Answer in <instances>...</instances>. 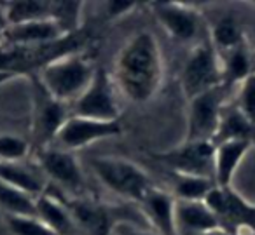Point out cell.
I'll use <instances>...</instances> for the list:
<instances>
[{"label":"cell","mask_w":255,"mask_h":235,"mask_svg":"<svg viewBox=\"0 0 255 235\" xmlns=\"http://www.w3.org/2000/svg\"><path fill=\"white\" fill-rule=\"evenodd\" d=\"M9 230L14 235H56L37 216H5Z\"/></svg>","instance_id":"4316f807"},{"label":"cell","mask_w":255,"mask_h":235,"mask_svg":"<svg viewBox=\"0 0 255 235\" xmlns=\"http://www.w3.org/2000/svg\"><path fill=\"white\" fill-rule=\"evenodd\" d=\"M67 110L65 105L56 99H53L46 92V99H42L39 105V112H37V127L42 138H54L61 126L67 120Z\"/></svg>","instance_id":"44dd1931"},{"label":"cell","mask_w":255,"mask_h":235,"mask_svg":"<svg viewBox=\"0 0 255 235\" xmlns=\"http://www.w3.org/2000/svg\"><path fill=\"white\" fill-rule=\"evenodd\" d=\"M198 235H236V234H231V232L224 230V228H215V230L203 232V234H198Z\"/></svg>","instance_id":"4dcf8cb0"},{"label":"cell","mask_w":255,"mask_h":235,"mask_svg":"<svg viewBox=\"0 0 255 235\" xmlns=\"http://www.w3.org/2000/svg\"><path fill=\"white\" fill-rule=\"evenodd\" d=\"M5 28H7V21H5V16H4V11L0 9V39L4 35Z\"/></svg>","instance_id":"1f68e13d"},{"label":"cell","mask_w":255,"mask_h":235,"mask_svg":"<svg viewBox=\"0 0 255 235\" xmlns=\"http://www.w3.org/2000/svg\"><path fill=\"white\" fill-rule=\"evenodd\" d=\"M224 113V85L210 89L189 101L187 143L215 140Z\"/></svg>","instance_id":"5b68a950"},{"label":"cell","mask_w":255,"mask_h":235,"mask_svg":"<svg viewBox=\"0 0 255 235\" xmlns=\"http://www.w3.org/2000/svg\"><path fill=\"white\" fill-rule=\"evenodd\" d=\"M0 209L7 216H35V199L0 179Z\"/></svg>","instance_id":"7402d4cb"},{"label":"cell","mask_w":255,"mask_h":235,"mask_svg":"<svg viewBox=\"0 0 255 235\" xmlns=\"http://www.w3.org/2000/svg\"><path fill=\"white\" fill-rule=\"evenodd\" d=\"M254 72L250 70V60L245 46H240L236 49L226 53V61L222 67V85H236L241 84L248 75Z\"/></svg>","instance_id":"603a6c76"},{"label":"cell","mask_w":255,"mask_h":235,"mask_svg":"<svg viewBox=\"0 0 255 235\" xmlns=\"http://www.w3.org/2000/svg\"><path fill=\"white\" fill-rule=\"evenodd\" d=\"M215 186V181L199 176L175 174L173 188L177 200H205L210 190Z\"/></svg>","instance_id":"cb8c5ba5"},{"label":"cell","mask_w":255,"mask_h":235,"mask_svg":"<svg viewBox=\"0 0 255 235\" xmlns=\"http://www.w3.org/2000/svg\"><path fill=\"white\" fill-rule=\"evenodd\" d=\"M82 2H51V19L65 33H74L81 25Z\"/></svg>","instance_id":"d4e9b609"},{"label":"cell","mask_w":255,"mask_h":235,"mask_svg":"<svg viewBox=\"0 0 255 235\" xmlns=\"http://www.w3.org/2000/svg\"><path fill=\"white\" fill-rule=\"evenodd\" d=\"M98 179L117 195L129 200H142L150 190L149 178L133 162L117 157H98L91 160Z\"/></svg>","instance_id":"3957f363"},{"label":"cell","mask_w":255,"mask_h":235,"mask_svg":"<svg viewBox=\"0 0 255 235\" xmlns=\"http://www.w3.org/2000/svg\"><path fill=\"white\" fill-rule=\"evenodd\" d=\"M157 158L173 169L175 174L199 176L215 181V145L212 141H185L180 148L159 155Z\"/></svg>","instance_id":"ba28073f"},{"label":"cell","mask_w":255,"mask_h":235,"mask_svg":"<svg viewBox=\"0 0 255 235\" xmlns=\"http://www.w3.org/2000/svg\"><path fill=\"white\" fill-rule=\"evenodd\" d=\"M65 37L67 33L53 19H42V21L7 26L2 40L14 47H42L61 42Z\"/></svg>","instance_id":"8fae6325"},{"label":"cell","mask_w":255,"mask_h":235,"mask_svg":"<svg viewBox=\"0 0 255 235\" xmlns=\"http://www.w3.org/2000/svg\"><path fill=\"white\" fill-rule=\"evenodd\" d=\"M143 214L159 235H177L175 230V199L163 190L150 188L140 200Z\"/></svg>","instance_id":"5bb4252c"},{"label":"cell","mask_w":255,"mask_h":235,"mask_svg":"<svg viewBox=\"0 0 255 235\" xmlns=\"http://www.w3.org/2000/svg\"><path fill=\"white\" fill-rule=\"evenodd\" d=\"M252 141L229 140L215 145V185L227 188L234 178L240 162L250 150Z\"/></svg>","instance_id":"2e32d148"},{"label":"cell","mask_w":255,"mask_h":235,"mask_svg":"<svg viewBox=\"0 0 255 235\" xmlns=\"http://www.w3.org/2000/svg\"><path fill=\"white\" fill-rule=\"evenodd\" d=\"M96 68L79 54H63L47 61L40 82L47 94L60 103H74L91 82Z\"/></svg>","instance_id":"7a4b0ae2"},{"label":"cell","mask_w":255,"mask_h":235,"mask_svg":"<svg viewBox=\"0 0 255 235\" xmlns=\"http://www.w3.org/2000/svg\"><path fill=\"white\" fill-rule=\"evenodd\" d=\"M222 85V67L212 44H199L187 58L182 70V91L191 101L192 98Z\"/></svg>","instance_id":"277c9868"},{"label":"cell","mask_w":255,"mask_h":235,"mask_svg":"<svg viewBox=\"0 0 255 235\" xmlns=\"http://www.w3.org/2000/svg\"><path fill=\"white\" fill-rule=\"evenodd\" d=\"M114 77L124 96L135 103H145L156 94L163 78V58L152 33L140 32L124 44Z\"/></svg>","instance_id":"6da1fadb"},{"label":"cell","mask_w":255,"mask_h":235,"mask_svg":"<svg viewBox=\"0 0 255 235\" xmlns=\"http://www.w3.org/2000/svg\"><path fill=\"white\" fill-rule=\"evenodd\" d=\"M35 216L56 235H70L75 228L67 204L47 193L35 199Z\"/></svg>","instance_id":"e0dca14e"},{"label":"cell","mask_w":255,"mask_h":235,"mask_svg":"<svg viewBox=\"0 0 255 235\" xmlns=\"http://www.w3.org/2000/svg\"><path fill=\"white\" fill-rule=\"evenodd\" d=\"M0 179L37 199L44 193V183L33 171L19 162H0Z\"/></svg>","instance_id":"ac0fdd59"},{"label":"cell","mask_w":255,"mask_h":235,"mask_svg":"<svg viewBox=\"0 0 255 235\" xmlns=\"http://www.w3.org/2000/svg\"><path fill=\"white\" fill-rule=\"evenodd\" d=\"M28 154V143L12 134H0V162H19Z\"/></svg>","instance_id":"f1b7e54d"},{"label":"cell","mask_w":255,"mask_h":235,"mask_svg":"<svg viewBox=\"0 0 255 235\" xmlns=\"http://www.w3.org/2000/svg\"><path fill=\"white\" fill-rule=\"evenodd\" d=\"M135 2H128V0H116V2H107V12L110 18H117L126 12H129L135 7Z\"/></svg>","instance_id":"f546056e"},{"label":"cell","mask_w":255,"mask_h":235,"mask_svg":"<svg viewBox=\"0 0 255 235\" xmlns=\"http://www.w3.org/2000/svg\"><path fill=\"white\" fill-rule=\"evenodd\" d=\"M229 140H247L255 141V127L238 112V108L227 110L222 113V120H220L219 131L213 140V145H219L222 141Z\"/></svg>","instance_id":"ffe728a7"},{"label":"cell","mask_w":255,"mask_h":235,"mask_svg":"<svg viewBox=\"0 0 255 235\" xmlns=\"http://www.w3.org/2000/svg\"><path fill=\"white\" fill-rule=\"evenodd\" d=\"M123 235H159V234H152V232H140V230H128Z\"/></svg>","instance_id":"d6a6232c"},{"label":"cell","mask_w":255,"mask_h":235,"mask_svg":"<svg viewBox=\"0 0 255 235\" xmlns=\"http://www.w3.org/2000/svg\"><path fill=\"white\" fill-rule=\"evenodd\" d=\"M157 19L163 28L177 40H192L198 37L201 28L199 14L185 5L175 4V2H157L154 5Z\"/></svg>","instance_id":"7c38bea8"},{"label":"cell","mask_w":255,"mask_h":235,"mask_svg":"<svg viewBox=\"0 0 255 235\" xmlns=\"http://www.w3.org/2000/svg\"><path fill=\"white\" fill-rule=\"evenodd\" d=\"M70 211L72 221L77 228L88 235H109L110 232V214L103 206L91 202L88 199H75L67 204Z\"/></svg>","instance_id":"9a60e30c"},{"label":"cell","mask_w":255,"mask_h":235,"mask_svg":"<svg viewBox=\"0 0 255 235\" xmlns=\"http://www.w3.org/2000/svg\"><path fill=\"white\" fill-rule=\"evenodd\" d=\"M4 16L5 21H7V26L51 19V2H39V0L9 2L4 9Z\"/></svg>","instance_id":"d6986e66"},{"label":"cell","mask_w":255,"mask_h":235,"mask_svg":"<svg viewBox=\"0 0 255 235\" xmlns=\"http://www.w3.org/2000/svg\"><path fill=\"white\" fill-rule=\"evenodd\" d=\"M203 202L217 216L220 228L236 235L243 228L255 234V206L248 204L243 197L231 190V186L220 188L215 185Z\"/></svg>","instance_id":"52a82bcc"},{"label":"cell","mask_w":255,"mask_h":235,"mask_svg":"<svg viewBox=\"0 0 255 235\" xmlns=\"http://www.w3.org/2000/svg\"><path fill=\"white\" fill-rule=\"evenodd\" d=\"M212 46L224 49L226 53L243 46L241 44V30L238 28L233 18H222L212 32Z\"/></svg>","instance_id":"484cf974"},{"label":"cell","mask_w":255,"mask_h":235,"mask_svg":"<svg viewBox=\"0 0 255 235\" xmlns=\"http://www.w3.org/2000/svg\"><path fill=\"white\" fill-rule=\"evenodd\" d=\"M236 108L255 127V74L248 75L240 84Z\"/></svg>","instance_id":"83f0119b"},{"label":"cell","mask_w":255,"mask_h":235,"mask_svg":"<svg viewBox=\"0 0 255 235\" xmlns=\"http://www.w3.org/2000/svg\"><path fill=\"white\" fill-rule=\"evenodd\" d=\"M39 162L44 174L49 176L53 181L60 183V186L68 188L70 192H81L84 188L82 169L70 152L61 148H49L40 154Z\"/></svg>","instance_id":"30bf717a"},{"label":"cell","mask_w":255,"mask_h":235,"mask_svg":"<svg viewBox=\"0 0 255 235\" xmlns=\"http://www.w3.org/2000/svg\"><path fill=\"white\" fill-rule=\"evenodd\" d=\"M252 40H254V46H255V30H254V35H252Z\"/></svg>","instance_id":"836d02e7"},{"label":"cell","mask_w":255,"mask_h":235,"mask_svg":"<svg viewBox=\"0 0 255 235\" xmlns=\"http://www.w3.org/2000/svg\"><path fill=\"white\" fill-rule=\"evenodd\" d=\"M121 134V124L116 122H102V120L84 119V117L72 115L65 120L61 129L54 136L61 150L74 152L84 148L95 141L105 140Z\"/></svg>","instance_id":"9c48e42d"},{"label":"cell","mask_w":255,"mask_h":235,"mask_svg":"<svg viewBox=\"0 0 255 235\" xmlns=\"http://www.w3.org/2000/svg\"><path fill=\"white\" fill-rule=\"evenodd\" d=\"M74 115L84 119L116 122L119 119V105L114 94L112 78L103 68H96L86 91L72 103Z\"/></svg>","instance_id":"8992f818"},{"label":"cell","mask_w":255,"mask_h":235,"mask_svg":"<svg viewBox=\"0 0 255 235\" xmlns=\"http://www.w3.org/2000/svg\"><path fill=\"white\" fill-rule=\"evenodd\" d=\"M220 228L217 216L203 200L175 199V230L177 235H198Z\"/></svg>","instance_id":"4fadbf2b"}]
</instances>
